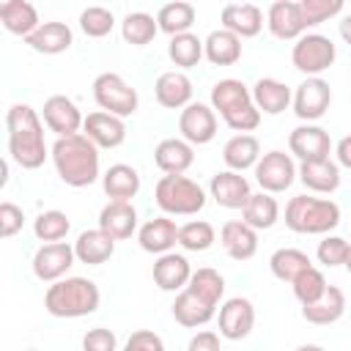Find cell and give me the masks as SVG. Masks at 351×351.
I'll return each mask as SVG.
<instances>
[{"instance_id": "13", "label": "cell", "mask_w": 351, "mask_h": 351, "mask_svg": "<svg viewBox=\"0 0 351 351\" xmlns=\"http://www.w3.org/2000/svg\"><path fill=\"white\" fill-rule=\"evenodd\" d=\"M178 132L189 145H206L217 134V112L203 101H192L178 115Z\"/></svg>"}, {"instance_id": "54", "label": "cell", "mask_w": 351, "mask_h": 351, "mask_svg": "<svg viewBox=\"0 0 351 351\" xmlns=\"http://www.w3.org/2000/svg\"><path fill=\"white\" fill-rule=\"evenodd\" d=\"M293 351H324L321 346H315V343H302V346H296Z\"/></svg>"}, {"instance_id": "39", "label": "cell", "mask_w": 351, "mask_h": 351, "mask_svg": "<svg viewBox=\"0 0 351 351\" xmlns=\"http://www.w3.org/2000/svg\"><path fill=\"white\" fill-rule=\"evenodd\" d=\"M156 33H159V25H156V19H154L151 14H145V11H132V14H126L123 22H121V36H123V41L132 44V47H145V44H151V41L156 38Z\"/></svg>"}, {"instance_id": "32", "label": "cell", "mask_w": 351, "mask_h": 351, "mask_svg": "<svg viewBox=\"0 0 351 351\" xmlns=\"http://www.w3.org/2000/svg\"><path fill=\"white\" fill-rule=\"evenodd\" d=\"M30 44V49L41 52V55H60L74 44L71 27L66 22H41V27L25 38Z\"/></svg>"}, {"instance_id": "28", "label": "cell", "mask_w": 351, "mask_h": 351, "mask_svg": "<svg viewBox=\"0 0 351 351\" xmlns=\"http://www.w3.org/2000/svg\"><path fill=\"white\" fill-rule=\"evenodd\" d=\"M299 181L318 195H332L340 186V165L332 159H313L299 165Z\"/></svg>"}, {"instance_id": "44", "label": "cell", "mask_w": 351, "mask_h": 351, "mask_svg": "<svg viewBox=\"0 0 351 351\" xmlns=\"http://www.w3.org/2000/svg\"><path fill=\"white\" fill-rule=\"evenodd\" d=\"M214 241H217V233H214L211 222H206V219H192V222L181 225V230H178V244L186 252H206Z\"/></svg>"}, {"instance_id": "37", "label": "cell", "mask_w": 351, "mask_h": 351, "mask_svg": "<svg viewBox=\"0 0 351 351\" xmlns=\"http://www.w3.org/2000/svg\"><path fill=\"white\" fill-rule=\"evenodd\" d=\"M313 263H310V255L296 250V247H280L277 252H271L269 258V269L277 280L282 282H293L302 271H307Z\"/></svg>"}, {"instance_id": "52", "label": "cell", "mask_w": 351, "mask_h": 351, "mask_svg": "<svg viewBox=\"0 0 351 351\" xmlns=\"http://www.w3.org/2000/svg\"><path fill=\"white\" fill-rule=\"evenodd\" d=\"M335 156H337V165H340V167L351 170V134H346V137L337 140V145H335Z\"/></svg>"}, {"instance_id": "1", "label": "cell", "mask_w": 351, "mask_h": 351, "mask_svg": "<svg viewBox=\"0 0 351 351\" xmlns=\"http://www.w3.org/2000/svg\"><path fill=\"white\" fill-rule=\"evenodd\" d=\"M8 129V154L22 170H36L49 156L44 143V126L38 112L30 104H11L5 112Z\"/></svg>"}, {"instance_id": "14", "label": "cell", "mask_w": 351, "mask_h": 351, "mask_svg": "<svg viewBox=\"0 0 351 351\" xmlns=\"http://www.w3.org/2000/svg\"><path fill=\"white\" fill-rule=\"evenodd\" d=\"M41 115H44L47 129H49V132H55L58 137L80 134V129H82V123H85V118H82L80 107H77L69 96H63V93L49 96V99L44 101Z\"/></svg>"}, {"instance_id": "34", "label": "cell", "mask_w": 351, "mask_h": 351, "mask_svg": "<svg viewBox=\"0 0 351 351\" xmlns=\"http://www.w3.org/2000/svg\"><path fill=\"white\" fill-rule=\"evenodd\" d=\"M261 156H263L261 143L252 134H233L222 148V159H225L228 170H236V173H244V170L255 167Z\"/></svg>"}, {"instance_id": "26", "label": "cell", "mask_w": 351, "mask_h": 351, "mask_svg": "<svg viewBox=\"0 0 351 351\" xmlns=\"http://www.w3.org/2000/svg\"><path fill=\"white\" fill-rule=\"evenodd\" d=\"M214 315H217V307L208 304L203 296H197L189 288L178 291V296L173 302V318H176V324H181L186 329H197V326H206Z\"/></svg>"}, {"instance_id": "24", "label": "cell", "mask_w": 351, "mask_h": 351, "mask_svg": "<svg viewBox=\"0 0 351 351\" xmlns=\"http://www.w3.org/2000/svg\"><path fill=\"white\" fill-rule=\"evenodd\" d=\"M99 228L110 233L115 241L132 239V233L137 230V208L129 200H110L99 211Z\"/></svg>"}, {"instance_id": "8", "label": "cell", "mask_w": 351, "mask_h": 351, "mask_svg": "<svg viewBox=\"0 0 351 351\" xmlns=\"http://www.w3.org/2000/svg\"><path fill=\"white\" fill-rule=\"evenodd\" d=\"M337 58L335 41L329 36L321 33H304L293 49H291V63L296 71L307 74V77H318L321 71H326Z\"/></svg>"}, {"instance_id": "30", "label": "cell", "mask_w": 351, "mask_h": 351, "mask_svg": "<svg viewBox=\"0 0 351 351\" xmlns=\"http://www.w3.org/2000/svg\"><path fill=\"white\" fill-rule=\"evenodd\" d=\"M252 101L261 110V115H280L282 110H288V104L293 101V93L285 82L274 80V77H261L252 88Z\"/></svg>"}, {"instance_id": "29", "label": "cell", "mask_w": 351, "mask_h": 351, "mask_svg": "<svg viewBox=\"0 0 351 351\" xmlns=\"http://www.w3.org/2000/svg\"><path fill=\"white\" fill-rule=\"evenodd\" d=\"M0 22H3V27L8 33L22 36V38L33 36L41 27L36 5L27 3V0H5V3H0Z\"/></svg>"}, {"instance_id": "33", "label": "cell", "mask_w": 351, "mask_h": 351, "mask_svg": "<svg viewBox=\"0 0 351 351\" xmlns=\"http://www.w3.org/2000/svg\"><path fill=\"white\" fill-rule=\"evenodd\" d=\"M101 186H104V195L110 200H129L140 192V173L132 167V165H110L107 173L101 176Z\"/></svg>"}, {"instance_id": "9", "label": "cell", "mask_w": 351, "mask_h": 351, "mask_svg": "<svg viewBox=\"0 0 351 351\" xmlns=\"http://www.w3.org/2000/svg\"><path fill=\"white\" fill-rule=\"evenodd\" d=\"M252 170H255V181H258L261 192H269V195L285 192L299 178V167L293 165L291 154H285V151L263 154Z\"/></svg>"}, {"instance_id": "35", "label": "cell", "mask_w": 351, "mask_h": 351, "mask_svg": "<svg viewBox=\"0 0 351 351\" xmlns=\"http://www.w3.org/2000/svg\"><path fill=\"white\" fill-rule=\"evenodd\" d=\"M203 49H206L208 63H214V66H233L241 58V38L233 36L230 30L219 27V30H211L206 36Z\"/></svg>"}, {"instance_id": "41", "label": "cell", "mask_w": 351, "mask_h": 351, "mask_svg": "<svg viewBox=\"0 0 351 351\" xmlns=\"http://www.w3.org/2000/svg\"><path fill=\"white\" fill-rule=\"evenodd\" d=\"M189 291H195L197 296H203L208 304H219L222 302V296H225V277L217 271V269H208V266H203V269H197V271H192V280H189V285H186Z\"/></svg>"}, {"instance_id": "43", "label": "cell", "mask_w": 351, "mask_h": 351, "mask_svg": "<svg viewBox=\"0 0 351 351\" xmlns=\"http://www.w3.org/2000/svg\"><path fill=\"white\" fill-rule=\"evenodd\" d=\"M291 288H293L296 302H299L302 307H307V304H313V302H318V299L324 296V291L329 288V282H326V277H324L321 269L310 266L307 271H302V274L291 282Z\"/></svg>"}, {"instance_id": "3", "label": "cell", "mask_w": 351, "mask_h": 351, "mask_svg": "<svg viewBox=\"0 0 351 351\" xmlns=\"http://www.w3.org/2000/svg\"><path fill=\"white\" fill-rule=\"evenodd\" d=\"M211 110L219 112L222 121L239 134H247L261 126V110L252 101V90L241 80H219L211 88Z\"/></svg>"}, {"instance_id": "49", "label": "cell", "mask_w": 351, "mask_h": 351, "mask_svg": "<svg viewBox=\"0 0 351 351\" xmlns=\"http://www.w3.org/2000/svg\"><path fill=\"white\" fill-rule=\"evenodd\" d=\"M22 225H25V211L19 206L8 203V200L0 203V236L11 239V236H16L22 230Z\"/></svg>"}, {"instance_id": "22", "label": "cell", "mask_w": 351, "mask_h": 351, "mask_svg": "<svg viewBox=\"0 0 351 351\" xmlns=\"http://www.w3.org/2000/svg\"><path fill=\"white\" fill-rule=\"evenodd\" d=\"M219 244L233 261H250L258 252V230L244 219H230L219 230Z\"/></svg>"}, {"instance_id": "46", "label": "cell", "mask_w": 351, "mask_h": 351, "mask_svg": "<svg viewBox=\"0 0 351 351\" xmlns=\"http://www.w3.org/2000/svg\"><path fill=\"white\" fill-rule=\"evenodd\" d=\"M299 11H302L304 30H307V27H315V25L337 16L343 11V0H299Z\"/></svg>"}, {"instance_id": "48", "label": "cell", "mask_w": 351, "mask_h": 351, "mask_svg": "<svg viewBox=\"0 0 351 351\" xmlns=\"http://www.w3.org/2000/svg\"><path fill=\"white\" fill-rule=\"evenodd\" d=\"M82 351H118V337L112 329L93 326L82 337Z\"/></svg>"}, {"instance_id": "19", "label": "cell", "mask_w": 351, "mask_h": 351, "mask_svg": "<svg viewBox=\"0 0 351 351\" xmlns=\"http://www.w3.org/2000/svg\"><path fill=\"white\" fill-rule=\"evenodd\" d=\"M154 96L165 110H184L192 104V80L184 71H162L154 82Z\"/></svg>"}, {"instance_id": "55", "label": "cell", "mask_w": 351, "mask_h": 351, "mask_svg": "<svg viewBox=\"0 0 351 351\" xmlns=\"http://www.w3.org/2000/svg\"><path fill=\"white\" fill-rule=\"evenodd\" d=\"M346 269H348V274H351V250H348V258H346Z\"/></svg>"}, {"instance_id": "21", "label": "cell", "mask_w": 351, "mask_h": 351, "mask_svg": "<svg viewBox=\"0 0 351 351\" xmlns=\"http://www.w3.org/2000/svg\"><path fill=\"white\" fill-rule=\"evenodd\" d=\"M178 230H181V228H178L167 214H162V217L148 219V222L137 230V241H140V247H143L145 252L165 255V252H170V250L178 244Z\"/></svg>"}, {"instance_id": "12", "label": "cell", "mask_w": 351, "mask_h": 351, "mask_svg": "<svg viewBox=\"0 0 351 351\" xmlns=\"http://www.w3.org/2000/svg\"><path fill=\"white\" fill-rule=\"evenodd\" d=\"M217 324H219V335L225 340H244L252 332V326H255V307H252V302L247 296L225 299L219 304Z\"/></svg>"}, {"instance_id": "23", "label": "cell", "mask_w": 351, "mask_h": 351, "mask_svg": "<svg viewBox=\"0 0 351 351\" xmlns=\"http://www.w3.org/2000/svg\"><path fill=\"white\" fill-rule=\"evenodd\" d=\"M219 19H222V27L239 38H252L263 27V11L255 3H228Z\"/></svg>"}, {"instance_id": "40", "label": "cell", "mask_w": 351, "mask_h": 351, "mask_svg": "<svg viewBox=\"0 0 351 351\" xmlns=\"http://www.w3.org/2000/svg\"><path fill=\"white\" fill-rule=\"evenodd\" d=\"M167 55H170V60L178 69H192V66L200 63V58L206 55V49H203V41L195 33H181V36H173L170 38Z\"/></svg>"}, {"instance_id": "47", "label": "cell", "mask_w": 351, "mask_h": 351, "mask_svg": "<svg viewBox=\"0 0 351 351\" xmlns=\"http://www.w3.org/2000/svg\"><path fill=\"white\" fill-rule=\"evenodd\" d=\"M348 250H351V244L343 236H324L318 250H315V255H318V263L335 269V266H346Z\"/></svg>"}, {"instance_id": "17", "label": "cell", "mask_w": 351, "mask_h": 351, "mask_svg": "<svg viewBox=\"0 0 351 351\" xmlns=\"http://www.w3.org/2000/svg\"><path fill=\"white\" fill-rule=\"evenodd\" d=\"M266 27L280 41H299L304 36V22H302L299 3H293V0L271 3L269 14H266Z\"/></svg>"}, {"instance_id": "42", "label": "cell", "mask_w": 351, "mask_h": 351, "mask_svg": "<svg viewBox=\"0 0 351 351\" xmlns=\"http://www.w3.org/2000/svg\"><path fill=\"white\" fill-rule=\"evenodd\" d=\"M69 228H71L69 217H66L63 211H58V208L41 211V214L36 217V222H33V233H36V239H38V241H47V244L63 241L66 233H69Z\"/></svg>"}, {"instance_id": "50", "label": "cell", "mask_w": 351, "mask_h": 351, "mask_svg": "<svg viewBox=\"0 0 351 351\" xmlns=\"http://www.w3.org/2000/svg\"><path fill=\"white\" fill-rule=\"evenodd\" d=\"M121 351H165V340L151 329H137L129 335Z\"/></svg>"}, {"instance_id": "16", "label": "cell", "mask_w": 351, "mask_h": 351, "mask_svg": "<svg viewBox=\"0 0 351 351\" xmlns=\"http://www.w3.org/2000/svg\"><path fill=\"white\" fill-rule=\"evenodd\" d=\"M208 192L222 208H244L247 200L252 197L250 181L236 170H219L217 176H211Z\"/></svg>"}, {"instance_id": "51", "label": "cell", "mask_w": 351, "mask_h": 351, "mask_svg": "<svg viewBox=\"0 0 351 351\" xmlns=\"http://www.w3.org/2000/svg\"><path fill=\"white\" fill-rule=\"evenodd\" d=\"M186 351H222V348H219V335L211 332V329H203V332L192 335Z\"/></svg>"}, {"instance_id": "25", "label": "cell", "mask_w": 351, "mask_h": 351, "mask_svg": "<svg viewBox=\"0 0 351 351\" xmlns=\"http://www.w3.org/2000/svg\"><path fill=\"white\" fill-rule=\"evenodd\" d=\"M192 280V266L178 252H165L154 263V282L159 291H184Z\"/></svg>"}, {"instance_id": "5", "label": "cell", "mask_w": 351, "mask_h": 351, "mask_svg": "<svg viewBox=\"0 0 351 351\" xmlns=\"http://www.w3.org/2000/svg\"><path fill=\"white\" fill-rule=\"evenodd\" d=\"M285 225L293 233L307 236H329L340 225V206L329 197H313V195H296L285 206Z\"/></svg>"}, {"instance_id": "31", "label": "cell", "mask_w": 351, "mask_h": 351, "mask_svg": "<svg viewBox=\"0 0 351 351\" xmlns=\"http://www.w3.org/2000/svg\"><path fill=\"white\" fill-rule=\"evenodd\" d=\"M343 313H346V293L337 285H329L318 302L302 307V318L315 326H329V324L340 321Z\"/></svg>"}, {"instance_id": "56", "label": "cell", "mask_w": 351, "mask_h": 351, "mask_svg": "<svg viewBox=\"0 0 351 351\" xmlns=\"http://www.w3.org/2000/svg\"><path fill=\"white\" fill-rule=\"evenodd\" d=\"M25 351H36V348H25Z\"/></svg>"}, {"instance_id": "53", "label": "cell", "mask_w": 351, "mask_h": 351, "mask_svg": "<svg viewBox=\"0 0 351 351\" xmlns=\"http://www.w3.org/2000/svg\"><path fill=\"white\" fill-rule=\"evenodd\" d=\"M340 36H343V41H346V44H351V14L340 22Z\"/></svg>"}, {"instance_id": "15", "label": "cell", "mask_w": 351, "mask_h": 351, "mask_svg": "<svg viewBox=\"0 0 351 351\" xmlns=\"http://www.w3.org/2000/svg\"><path fill=\"white\" fill-rule=\"evenodd\" d=\"M288 148L296 159L302 162H313V159H329L332 151V140L329 132L318 123H302L288 134Z\"/></svg>"}, {"instance_id": "20", "label": "cell", "mask_w": 351, "mask_h": 351, "mask_svg": "<svg viewBox=\"0 0 351 351\" xmlns=\"http://www.w3.org/2000/svg\"><path fill=\"white\" fill-rule=\"evenodd\" d=\"M154 162L165 176H184L195 162V148L184 137H167L154 148Z\"/></svg>"}, {"instance_id": "45", "label": "cell", "mask_w": 351, "mask_h": 351, "mask_svg": "<svg viewBox=\"0 0 351 351\" xmlns=\"http://www.w3.org/2000/svg\"><path fill=\"white\" fill-rule=\"evenodd\" d=\"M80 27L88 38H104L112 27H115V16L110 8H101V5H88L82 14H80Z\"/></svg>"}, {"instance_id": "7", "label": "cell", "mask_w": 351, "mask_h": 351, "mask_svg": "<svg viewBox=\"0 0 351 351\" xmlns=\"http://www.w3.org/2000/svg\"><path fill=\"white\" fill-rule=\"evenodd\" d=\"M93 101L99 104L101 112H110V115H118V118H126V115H134L137 112V90L115 71H104L93 80Z\"/></svg>"}, {"instance_id": "38", "label": "cell", "mask_w": 351, "mask_h": 351, "mask_svg": "<svg viewBox=\"0 0 351 351\" xmlns=\"http://www.w3.org/2000/svg\"><path fill=\"white\" fill-rule=\"evenodd\" d=\"M156 25H159V30L167 33L170 38H173V36H181V33H189V27L195 25V5H192V3H184V0L167 3V5L159 8Z\"/></svg>"}, {"instance_id": "36", "label": "cell", "mask_w": 351, "mask_h": 351, "mask_svg": "<svg viewBox=\"0 0 351 351\" xmlns=\"http://www.w3.org/2000/svg\"><path fill=\"white\" fill-rule=\"evenodd\" d=\"M241 217H244V222H247L250 228H255V230H269V228L280 219V203H277L269 192H255V195L247 200V206L241 208Z\"/></svg>"}, {"instance_id": "27", "label": "cell", "mask_w": 351, "mask_h": 351, "mask_svg": "<svg viewBox=\"0 0 351 351\" xmlns=\"http://www.w3.org/2000/svg\"><path fill=\"white\" fill-rule=\"evenodd\" d=\"M74 255L80 263L88 266H101L115 255V239L110 233H104L101 228L93 230H82L74 241Z\"/></svg>"}, {"instance_id": "4", "label": "cell", "mask_w": 351, "mask_h": 351, "mask_svg": "<svg viewBox=\"0 0 351 351\" xmlns=\"http://www.w3.org/2000/svg\"><path fill=\"white\" fill-rule=\"evenodd\" d=\"M101 304L99 285L88 277H63L44 293V307L55 318H82L96 313Z\"/></svg>"}, {"instance_id": "11", "label": "cell", "mask_w": 351, "mask_h": 351, "mask_svg": "<svg viewBox=\"0 0 351 351\" xmlns=\"http://www.w3.org/2000/svg\"><path fill=\"white\" fill-rule=\"evenodd\" d=\"M291 104H293L296 118L313 123V121H318V118L326 115V110H329V104H332V88H329V82L321 80V77H307V80L293 90V101H291Z\"/></svg>"}, {"instance_id": "18", "label": "cell", "mask_w": 351, "mask_h": 351, "mask_svg": "<svg viewBox=\"0 0 351 351\" xmlns=\"http://www.w3.org/2000/svg\"><path fill=\"white\" fill-rule=\"evenodd\" d=\"M82 134H85L96 148H118V145L126 140V123H123V118H118V115H110V112L96 110V112L85 115Z\"/></svg>"}, {"instance_id": "6", "label": "cell", "mask_w": 351, "mask_h": 351, "mask_svg": "<svg viewBox=\"0 0 351 351\" xmlns=\"http://www.w3.org/2000/svg\"><path fill=\"white\" fill-rule=\"evenodd\" d=\"M154 200L167 217H192V214L203 211L206 192L197 181H192L186 176H162L156 181Z\"/></svg>"}, {"instance_id": "10", "label": "cell", "mask_w": 351, "mask_h": 351, "mask_svg": "<svg viewBox=\"0 0 351 351\" xmlns=\"http://www.w3.org/2000/svg\"><path fill=\"white\" fill-rule=\"evenodd\" d=\"M74 244L69 241H55V244H41L33 255V274L41 282H58L66 277V271L74 266Z\"/></svg>"}, {"instance_id": "2", "label": "cell", "mask_w": 351, "mask_h": 351, "mask_svg": "<svg viewBox=\"0 0 351 351\" xmlns=\"http://www.w3.org/2000/svg\"><path fill=\"white\" fill-rule=\"evenodd\" d=\"M49 156L60 181L74 189L90 186L99 178V148L82 132L71 137H58Z\"/></svg>"}]
</instances>
